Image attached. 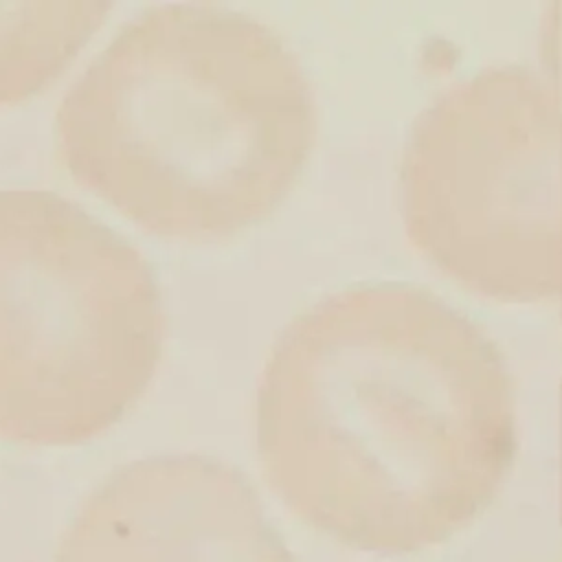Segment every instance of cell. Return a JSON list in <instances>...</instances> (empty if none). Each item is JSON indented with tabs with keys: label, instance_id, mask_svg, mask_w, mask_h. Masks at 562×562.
<instances>
[{
	"label": "cell",
	"instance_id": "1",
	"mask_svg": "<svg viewBox=\"0 0 562 562\" xmlns=\"http://www.w3.org/2000/svg\"><path fill=\"white\" fill-rule=\"evenodd\" d=\"M255 450L279 501L362 551H413L472 520L516 452L494 340L408 283H362L299 312L255 397Z\"/></svg>",
	"mask_w": 562,
	"mask_h": 562
},
{
	"label": "cell",
	"instance_id": "2",
	"mask_svg": "<svg viewBox=\"0 0 562 562\" xmlns=\"http://www.w3.org/2000/svg\"><path fill=\"white\" fill-rule=\"evenodd\" d=\"M316 99L290 44L215 4L125 22L64 94L59 165L140 228L217 241L266 220L301 178Z\"/></svg>",
	"mask_w": 562,
	"mask_h": 562
},
{
	"label": "cell",
	"instance_id": "3",
	"mask_svg": "<svg viewBox=\"0 0 562 562\" xmlns=\"http://www.w3.org/2000/svg\"><path fill=\"white\" fill-rule=\"evenodd\" d=\"M149 261L77 202L0 189V439L66 448L121 422L162 358Z\"/></svg>",
	"mask_w": 562,
	"mask_h": 562
},
{
	"label": "cell",
	"instance_id": "4",
	"mask_svg": "<svg viewBox=\"0 0 562 562\" xmlns=\"http://www.w3.org/2000/svg\"><path fill=\"white\" fill-rule=\"evenodd\" d=\"M400 200L450 279L562 312V105L538 72L496 66L441 94L406 140Z\"/></svg>",
	"mask_w": 562,
	"mask_h": 562
},
{
	"label": "cell",
	"instance_id": "5",
	"mask_svg": "<svg viewBox=\"0 0 562 562\" xmlns=\"http://www.w3.org/2000/svg\"><path fill=\"white\" fill-rule=\"evenodd\" d=\"M53 562L296 560L241 470L204 454H154L83 496Z\"/></svg>",
	"mask_w": 562,
	"mask_h": 562
},
{
	"label": "cell",
	"instance_id": "6",
	"mask_svg": "<svg viewBox=\"0 0 562 562\" xmlns=\"http://www.w3.org/2000/svg\"><path fill=\"white\" fill-rule=\"evenodd\" d=\"M110 9L105 0H0V108L55 83Z\"/></svg>",
	"mask_w": 562,
	"mask_h": 562
},
{
	"label": "cell",
	"instance_id": "7",
	"mask_svg": "<svg viewBox=\"0 0 562 562\" xmlns=\"http://www.w3.org/2000/svg\"><path fill=\"white\" fill-rule=\"evenodd\" d=\"M560 419H562V389H560ZM560 426H562V422H560Z\"/></svg>",
	"mask_w": 562,
	"mask_h": 562
}]
</instances>
